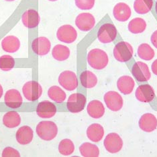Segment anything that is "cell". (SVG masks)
Wrapping results in <instances>:
<instances>
[{
	"label": "cell",
	"mask_w": 157,
	"mask_h": 157,
	"mask_svg": "<svg viewBox=\"0 0 157 157\" xmlns=\"http://www.w3.org/2000/svg\"><path fill=\"white\" fill-rule=\"evenodd\" d=\"M104 146L107 151L114 154L121 151L123 146V141L117 134L110 133L105 138Z\"/></svg>",
	"instance_id": "obj_9"
},
{
	"label": "cell",
	"mask_w": 157,
	"mask_h": 157,
	"mask_svg": "<svg viewBox=\"0 0 157 157\" xmlns=\"http://www.w3.org/2000/svg\"><path fill=\"white\" fill-rule=\"evenodd\" d=\"M48 95L53 101L58 103H63L66 99L65 92L57 86H53L48 89Z\"/></svg>",
	"instance_id": "obj_31"
},
{
	"label": "cell",
	"mask_w": 157,
	"mask_h": 157,
	"mask_svg": "<svg viewBox=\"0 0 157 157\" xmlns=\"http://www.w3.org/2000/svg\"><path fill=\"white\" fill-rule=\"evenodd\" d=\"M59 83L61 87L67 91H72L76 89L78 86V80L76 74L71 71H65L60 74Z\"/></svg>",
	"instance_id": "obj_8"
},
{
	"label": "cell",
	"mask_w": 157,
	"mask_h": 157,
	"mask_svg": "<svg viewBox=\"0 0 157 157\" xmlns=\"http://www.w3.org/2000/svg\"><path fill=\"white\" fill-rule=\"evenodd\" d=\"M103 135H104V129L100 124H91L87 130V137L92 142H98L101 140Z\"/></svg>",
	"instance_id": "obj_24"
},
{
	"label": "cell",
	"mask_w": 157,
	"mask_h": 157,
	"mask_svg": "<svg viewBox=\"0 0 157 157\" xmlns=\"http://www.w3.org/2000/svg\"><path fill=\"white\" fill-rule=\"evenodd\" d=\"M37 135L42 140L50 141L54 139L58 133L56 125L51 121H40L36 126Z\"/></svg>",
	"instance_id": "obj_2"
},
{
	"label": "cell",
	"mask_w": 157,
	"mask_h": 157,
	"mask_svg": "<svg viewBox=\"0 0 157 157\" xmlns=\"http://www.w3.org/2000/svg\"><path fill=\"white\" fill-rule=\"evenodd\" d=\"M113 14L115 18L120 22H126L132 14L131 9L128 4L123 2L117 3L113 8Z\"/></svg>",
	"instance_id": "obj_18"
},
{
	"label": "cell",
	"mask_w": 157,
	"mask_h": 157,
	"mask_svg": "<svg viewBox=\"0 0 157 157\" xmlns=\"http://www.w3.org/2000/svg\"><path fill=\"white\" fill-rule=\"evenodd\" d=\"M51 43L47 38L40 37L35 38L32 43V48L35 54L40 56L47 55L51 50Z\"/></svg>",
	"instance_id": "obj_13"
},
{
	"label": "cell",
	"mask_w": 157,
	"mask_h": 157,
	"mask_svg": "<svg viewBox=\"0 0 157 157\" xmlns=\"http://www.w3.org/2000/svg\"><path fill=\"white\" fill-rule=\"evenodd\" d=\"M154 1L153 0H135L134 9L139 14H145L152 10Z\"/></svg>",
	"instance_id": "obj_28"
},
{
	"label": "cell",
	"mask_w": 157,
	"mask_h": 157,
	"mask_svg": "<svg viewBox=\"0 0 157 157\" xmlns=\"http://www.w3.org/2000/svg\"><path fill=\"white\" fill-rule=\"evenodd\" d=\"M95 20L94 16L90 13H81L77 16L75 24L78 29L87 32L94 27Z\"/></svg>",
	"instance_id": "obj_11"
},
{
	"label": "cell",
	"mask_w": 157,
	"mask_h": 157,
	"mask_svg": "<svg viewBox=\"0 0 157 157\" xmlns=\"http://www.w3.org/2000/svg\"><path fill=\"white\" fill-rule=\"evenodd\" d=\"M3 125L7 127L14 128L21 123V117L17 112L10 111L6 113L3 117Z\"/></svg>",
	"instance_id": "obj_26"
},
{
	"label": "cell",
	"mask_w": 157,
	"mask_h": 157,
	"mask_svg": "<svg viewBox=\"0 0 157 157\" xmlns=\"http://www.w3.org/2000/svg\"><path fill=\"white\" fill-rule=\"evenodd\" d=\"M146 28L145 20L140 18H136L132 20L128 24V30L133 34H140L143 33Z\"/></svg>",
	"instance_id": "obj_29"
},
{
	"label": "cell",
	"mask_w": 157,
	"mask_h": 157,
	"mask_svg": "<svg viewBox=\"0 0 157 157\" xmlns=\"http://www.w3.org/2000/svg\"><path fill=\"white\" fill-rule=\"evenodd\" d=\"M156 12L157 14V0H156Z\"/></svg>",
	"instance_id": "obj_40"
},
{
	"label": "cell",
	"mask_w": 157,
	"mask_h": 157,
	"mask_svg": "<svg viewBox=\"0 0 157 157\" xmlns=\"http://www.w3.org/2000/svg\"><path fill=\"white\" fill-rule=\"evenodd\" d=\"M4 101L6 105L12 109L19 108L23 103L21 94L16 89H10L6 92Z\"/></svg>",
	"instance_id": "obj_15"
},
{
	"label": "cell",
	"mask_w": 157,
	"mask_h": 157,
	"mask_svg": "<svg viewBox=\"0 0 157 157\" xmlns=\"http://www.w3.org/2000/svg\"><path fill=\"white\" fill-rule=\"evenodd\" d=\"M152 71L153 73L157 76V59H156L152 64Z\"/></svg>",
	"instance_id": "obj_38"
},
{
	"label": "cell",
	"mask_w": 157,
	"mask_h": 157,
	"mask_svg": "<svg viewBox=\"0 0 157 157\" xmlns=\"http://www.w3.org/2000/svg\"><path fill=\"white\" fill-rule=\"evenodd\" d=\"M136 97L143 103H150L155 98V91L151 86L148 84L140 85L136 91Z\"/></svg>",
	"instance_id": "obj_17"
},
{
	"label": "cell",
	"mask_w": 157,
	"mask_h": 157,
	"mask_svg": "<svg viewBox=\"0 0 157 157\" xmlns=\"http://www.w3.org/2000/svg\"><path fill=\"white\" fill-rule=\"evenodd\" d=\"M56 107L52 103L44 101L38 103L36 107L37 115L41 118H51L55 115Z\"/></svg>",
	"instance_id": "obj_14"
},
{
	"label": "cell",
	"mask_w": 157,
	"mask_h": 157,
	"mask_svg": "<svg viewBox=\"0 0 157 157\" xmlns=\"http://www.w3.org/2000/svg\"><path fill=\"white\" fill-rule=\"evenodd\" d=\"M78 8L83 10H91L95 5V0H75Z\"/></svg>",
	"instance_id": "obj_35"
},
{
	"label": "cell",
	"mask_w": 157,
	"mask_h": 157,
	"mask_svg": "<svg viewBox=\"0 0 157 157\" xmlns=\"http://www.w3.org/2000/svg\"><path fill=\"white\" fill-rule=\"evenodd\" d=\"M81 155L85 157H97L99 155V150L97 146L85 142L79 147Z\"/></svg>",
	"instance_id": "obj_30"
},
{
	"label": "cell",
	"mask_w": 157,
	"mask_h": 157,
	"mask_svg": "<svg viewBox=\"0 0 157 157\" xmlns=\"http://www.w3.org/2000/svg\"><path fill=\"white\" fill-rule=\"evenodd\" d=\"M132 74L138 82L148 81L151 76L147 64L142 62H137L134 64L132 67Z\"/></svg>",
	"instance_id": "obj_10"
},
{
	"label": "cell",
	"mask_w": 157,
	"mask_h": 157,
	"mask_svg": "<svg viewBox=\"0 0 157 157\" xmlns=\"http://www.w3.org/2000/svg\"><path fill=\"white\" fill-rule=\"evenodd\" d=\"M16 65L15 59L10 55H3L0 57V69L3 71H10L12 70Z\"/></svg>",
	"instance_id": "obj_34"
},
{
	"label": "cell",
	"mask_w": 157,
	"mask_h": 157,
	"mask_svg": "<svg viewBox=\"0 0 157 157\" xmlns=\"http://www.w3.org/2000/svg\"><path fill=\"white\" fill-rule=\"evenodd\" d=\"M59 151L64 156H69L75 151V145L69 139H63L59 145Z\"/></svg>",
	"instance_id": "obj_33"
},
{
	"label": "cell",
	"mask_w": 157,
	"mask_h": 157,
	"mask_svg": "<svg viewBox=\"0 0 157 157\" xmlns=\"http://www.w3.org/2000/svg\"><path fill=\"white\" fill-rule=\"evenodd\" d=\"M139 127L146 132H151L157 127V119L151 113H146L139 120Z\"/></svg>",
	"instance_id": "obj_19"
},
{
	"label": "cell",
	"mask_w": 157,
	"mask_h": 157,
	"mask_svg": "<svg viewBox=\"0 0 157 157\" xmlns=\"http://www.w3.org/2000/svg\"><path fill=\"white\" fill-rule=\"evenodd\" d=\"M151 42L152 45L157 49V30L155 31L151 36Z\"/></svg>",
	"instance_id": "obj_37"
},
{
	"label": "cell",
	"mask_w": 157,
	"mask_h": 157,
	"mask_svg": "<svg viewBox=\"0 0 157 157\" xmlns=\"http://www.w3.org/2000/svg\"><path fill=\"white\" fill-rule=\"evenodd\" d=\"M87 62L89 65L94 69L101 70L108 66L109 58L104 51L99 49H94L88 53Z\"/></svg>",
	"instance_id": "obj_1"
},
{
	"label": "cell",
	"mask_w": 157,
	"mask_h": 157,
	"mask_svg": "<svg viewBox=\"0 0 157 157\" xmlns=\"http://www.w3.org/2000/svg\"><path fill=\"white\" fill-rule=\"evenodd\" d=\"M85 104H86V98L83 95L74 93L69 97L67 103V107L70 112L77 113L84 109Z\"/></svg>",
	"instance_id": "obj_6"
},
{
	"label": "cell",
	"mask_w": 157,
	"mask_h": 157,
	"mask_svg": "<svg viewBox=\"0 0 157 157\" xmlns=\"http://www.w3.org/2000/svg\"><path fill=\"white\" fill-rule=\"evenodd\" d=\"M2 95H3V88L2 87V85L0 84V99L2 97Z\"/></svg>",
	"instance_id": "obj_39"
},
{
	"label": "cell",
	"mask_w": 157,
	"mask_h": 157,
	"mask_svg": "<svg viewBox=\"0 0 157 157\" xmlns=\"http://www.w3.org/2000/svg\"><path fill=\"white\" fill-rule=\"evenodd\" d=\"M117 37V29L111 23L101 25L98 33V40L103 44H108L115 40Z\"/></svg>",
	"instance_id": "obj_4"
},
{
	"label": "cell",
	"mask_w": 157,
	"mask_h": 157,
	"mask_svg": "<svg viewBox=\"0 0 157 157\" xmlns=\"http://www.w3.org/2000/svg\"><path fill=\"white\" fill-rule=\"evenodd\" d=\"M2 47L3 51L8 53H15L19 50L20 47V41L18 38L10 35L6 37L2 42Z\"/></svg>",
	"instance_id": "obj_21"
},
{
	"label": "cell",
	"mask_w": 157,
	"mask_h": 157,
	"mask_svg": "<svg viewBox=\"0 0 157 157\" xmlns=\"http://www.w3.org/2000/svg\"><path fill=\"white\" fill-rule=\"evenodd\" d=\"M133 55V49L132 45L127 42H119L113 49V56L120 62H126L130 60Z\"/></svg>",
	"instance_id": "obj_3"
},
{
	"label": "cell",
	"mask_w": 157,
	"mask_h": 157,
	"mask_svg": "<svg viewBox=\"0 0 157 157\" xmlns=\"http://www.w3.org/2000/svg\"><path fill=\"white\" fill-rule=\"evenodd\" d=\"M105 104L112 111H118L122 108L123 99L120 94L114 91H109L104 96Z\"/></svg>",
	"instance_id": "obj_12"
},
{
	"label": "cell",
	"mask_w": 157,
	"mask_h": 157,
	"mask_svg": "<svg viewBox=\"0 0 157 157\" xmlns=\"http://www.w3.org/2000/svg\"><path fill=\"white\" fill-rule=\"evenodd\" d=\"M2 156L3 157H8V156H20V154L17 150L14 149L13 148L8 147L6 148L2 152Z\"/></svg>",
	"instance_id": "obj_36"
},
{
	"label": "cell",
	"mask_w": 157,
	"mask_h": 157,
	"mask_svg": "<svg viewBox=\"0 0 157 157\" xmlns=\"http://www.w3.org/2000/svg\"><path fill=\"white\" fill-rule=\"evenodd\" d=\"M22 23L25 26L30 29L36 28L40 22L38 12L36 10L29 9L24 12L22 16Z\"/></svg>",
	"instance_id": "obj_16"
},
{
	"label": "cell",
	"mask_w": 157,
	"mask_h": 157,
	"mask_svg": "<svg viewBox=\"0 0 157 157\" xmlns=\"http://www.w3.org/2000/svg\"><path fill=\"white\" fill-rule=\"evenodd\" d=\"M16 140L19 144L26 145L33 141L34 131L29 126H24L19 128L16 132Z\"/></svg>",
	"instance_id": "obj_20"
},
{
	"label": "cell",
	"mask_w": 157,
	"mask_h": 157,
	"mask_svg": "<svg viewBox=\"0 0 157 157\" xmlns=\"http://www.w3.org/2000/svg\"><path fill=\"white\" fill-rule=\"evenodd\" d=\"M87 111L90 117L94 119H99L104 115L105 108L101 101L94 100L89 103Z\"/></svg>",
	"instance_id": "obj_22"
},
{
	"label": "cell",
	"mask_w": 157,
	"mask_h": 157,
	"mask_svg": "<svg viewBox=\"0 0 157 157\" xmlns=\"http://www.w3.org/2000/svg\"><path fill=\"white\" fill-rule=\"evenodd\" d=\"M81 83L83 87L86 88H92L98 84V78L90 71H84L80 76Z\"/></svg>",
	"instance_id": "obj_25"
},
{
	"label": "cell",
	"mask_w": 157,
	"mask_h": 157,
	"mask_svg": "<svg viewBox=\"0 0 157 157\" xmlns=\"http://www.w3.org/2000/svg\"><path fill=\"white\" fill-rule=\"evenodd\" d=\"M56 37L60 41L70 44L77 39V33L71 25L65 24L59 28L56 33Z\"/></svg>",
	"instance_id": "obj_7"
},
{
	"label": "cell",
	"mask_w": 157,
	"mask_h": 157,
	"mask_svg": "<svg viewBox=\"0 0 157 157\" xmlns=\"http://www.w3.org/2000/svg\"><path fill=\"white\" fill-rule=\"evenodd\" d=\"M52 55L55 59L63 62L69 58L70 50L65 45H57L52 49Z\"/></svg>",
	"instance_id": "obj_27"
},
{
	"label": "cell",
	"mask_w": 157,
	"mask_h": 157,
	"mask_svg": "<svg viewBox=\"0 0 157 157\" xmlns=\"http://www.w3.org/2000/svg\"><path fill=\"white\" fill-rule=\"evenodd\" d=\"M5 1H7V2H13V1H15V0H5Z\"/></svg>",
	"instance_id": "obj_41"
},
{
	"label": "cell",
	"mask_w": 157,
	"mask_h": 157,
	"mask_svg": "<svg viewBox=\"0 0 157 157\" xmlns=\"http://www.w3.org/2000/svg\"><path fill=\"white\" fill-rule=\"evenodd\" d=\"M134 84L133 78L128 76H124L120 78L117 83L118 90L124 95L130 94L134 88Z\"/></svg>",
	"instance_id": "obj_23"
},
{
	"label": "cell",
	"mask_w": 157,
	"mask_h": 157,
	"mask_svg": "<svg viewBox=\"0 0 157 157\" xmlns=\"http://www.w3.org/2000/svg\"><path fill=\"white\" fill-rule=\"evenodd\" d=\"M138 55L142 59L150 61L155 57V51L148 44L143 43L138 47Z\"/></svg>",
	"instance_id": "obj_32"
},
{
	"label": "cell",
	"mask_w": 157,
	"mask_h": 157,
	"mask_svg": "<svg viewBox=\"0 0 157 157\" xmlns=\"http://www.w3.org/2000/svg\"><path fill=\"white\" fill-rule=\"evenodd\" d=\"M22 92L28 101H36L41 97L42 93V88L41 86L36 81H29L24 85Z\"/></svg>",
	"instance_id": "obj_5"
},
{
	"label": "cell",
	"mask_w": 157,
	"mask_h": 157,
	"mask_svg": "<svg viewBox=\"0 0 157 157\" xmlns=\"http://www.w3.org/2000/svg\"><path fill=\"white\" fill-rule=\"evenodd\" d=\"M48 1H50V2H56V1H57V0H48Z\"/></svg>",
	"instance_id": "obj_42"
}]
</instances>
